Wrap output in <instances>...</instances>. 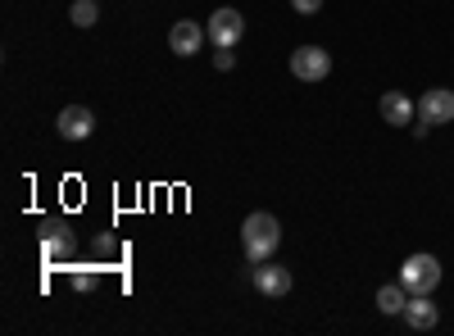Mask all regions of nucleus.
Listing matches in <instances>:
<instances>
[{"instance_id":"4","label":"nucleus","mask_w":454,"mask_h":336,"mask_svg":"<svg viewBox=\"0 0 454 336\" xmlns=\"http://www.w3.org/2000/svg\"><path fill=\"white\" fill-rule=\"evenodd\" d=\"M250 282H254V291H259V295H269V301H282V295L295 286L291 269L273 264V259H263V264H254V269H250Z\"/></svg>"},{"instance_id":"13","label":"nucleus","mask_w":454,"mask_h":336,"mask_svg":"<svg viewBox=\"0 0 454 336\" xmlns=\"http://www.w3.org/2000/svg\"><path fill=\"white\" fill-rule=\"evenodd\" d=\"M68 14H73V23H78V27H91V23L100 19V0H78Z\"/></svg>"},{"instance_id":"11","label":"nucleus","mask_w":454,"mask_h":336,"mask_svg":"<svg viewBox=\"0 0 454 336\" xmlns=\"http://www.w3.org/2000/svg\"><path fill=\"white\" fill-rule=\"evenodd\" d=\"M73 250V237H68V223H46V259H59Z\"/></svg>"},{"instance_id":"10","label":"nucleus","mask_w":454,"mask_h":336,"mask_svg":"<svg viewBox=\"0 0 454 336\" xmlns=\"http://www.w3.org/2000/svg\"><path fill=\"white\" fill-rule=\"evenodd\" d=\"M413 332H432L436 327V305H432V295H409V305H404V314H400Z\"/></svg>"},{"instance_id":"14","label":"nucleus","mask_w":454,"mask_h":336,"mask_svg":"<svg viewBox=\"0 0 454 336\" xmlns=\"http://www.w3.org/2000/svg\"><path fill=\"white\" fill-rule=\"evenodd\" d=\"M68 286H73V291H91V286H96V273H91V269H73V273H68Z\"/></svg>"},{"instance_id":"12","label":"nucleus","mask_w":454,"mask_h":336,"mask_svg":"<svg viewBox=\"0 0 454 336\" xmlns=\"http://www.w3.org/2000/svg\"><path fill=\"white\" fill-rule=\"evenodd\" d=\"M404 305H409V291H404V282H395V286H382V291H377V309H382V314H404Z\"/></svg>"},{"instance_id":"1","label":"nucleus","mask_w":454,"mask_h":336,"mask_svg":"<svg viewBox=\"0 0 454 336\" xmlns=\"http://www.w3.org/2000/svg\"><path fill=\"white\" fill-rule=\"evenodd\" d=\"M278 246H282V223L273 214H263V209L259 214H246V223H241V250H246L250 264L273 259Z\"/></svg>"},{"instance_id":"16","label":"nucleus","mask_w":454,"mask_h":336,"mask_svg":"<svg viewBox=\"0 0 454 336\" xmlns=\"http://www.w3.org/2000/svg\"><path fill=\"white\" fill-rule=\"evenodd\" d=\"M232 64H237V55H232V51H218V55H214V68H218V73H227Z\"/></svg>"},{"instance_id":"7","label":"nucleus","mask_w":454,"mask_h":336,"mask_svg":"<svg viewBox=\"0 0 454 336\" xmlns=\"http://www.w3.org/2000/svg\"><path fill=\"white\" fill-rule=\"evenodd\" d=\"M205 36H209V32H205L196 19H182V23H173V27H168V51H173V55H182V59H192V55L205 46Z\"/></svg>"},{"instance_id":"2","label":"nucleus","mask_w":454,"mask_h":336,"mask_svg":"<svg viewBox=\"0 0 454 336\" xmlns=\"http://www.w3.org/2000/svg\"><path fill=\"white\" fill-rule=\"evenodd\" d=\"M400 282L409 295H432L441 286V259L436 254H409L400 264Z\"/></svg>"},{"instance_id":"8","label":"nucleus","mask_w":454,"mask_h":336,"mask_svg":"<svg viewBox=\"0 0 454 336\" xmlns=\"http://www.w3.org/2000/svg\"><path fill=\"white\" fill-rule=\"evenodd\" d=\"M91 128H96V119H91L87 105H64L59 109V137L64 141H87Z\"/></svg>"},{"instance_id":"15","label":"nucleus","mask_w":454,"mask_h":336,"mask_svg":"<svg viewBox=\"0 0 454 336\" xmlns=\"http://www.w3.org/2000/svg\"><path fill=\"white\" fill-rule=\"evenodd\" d=\"M291 10L309 19V14H318V10H323V0H291Z\"/></svg>"},{"instance_id":"6","label":"nucleus","mask_w":454,"mask_h":336,"mask_svg":"<svg viewBox=\"0 0 454 336\" xmlns=\"http://www.w3.org/2000/svg\"><path fill=\"white\" fill-rule=\"evenodd\" d=\"M419 119L441 128V123H454V91L450 87H427L423 100H419Z\"/></svg>"},{"instance_id":"5","label":"nucleus","mask_w":454,"mask_h":336,"mask_svg":"<svg viewBox=\"0 0 454 336\" xmlns=\"http://www.w3.org/2000/svg\"><path fill=\"white\" fill-rule=\"evenodd\" d=\"M291 73L300 82H323L332 73V55L323 46H300V51H291Z\"/></svg>"},{"instance_id":"3","label":"nucleus","mask_w":454,"mask_h":336,"mask_svg":"<svg viewBox=\"0 0 454 336\" xmlns=\"http://www.w3.org/2000/svg\"><path fill=\"white\" fill-rule=\"evenodd\" d=\"M205 32H209V42H214L218 51H232L241 36H246V14H237V10L223 5V10L209 14V27H205Z\"/></svg>"},{"instance_id":"9","label":"nucleus","mask_w":454,"mask_h":336,"mask_svg":"<svg viewBox=\"0 0 454 336\" xmlns=\"http://www.w3.org/2000/svg\"><path fill=\"white\" fill-rule=\"evenodd\" d=\"M377 109H382V119H387L391 128H409L413 119H419V105H413L404 91H387Z\"/></svg>"}]
</instances>
